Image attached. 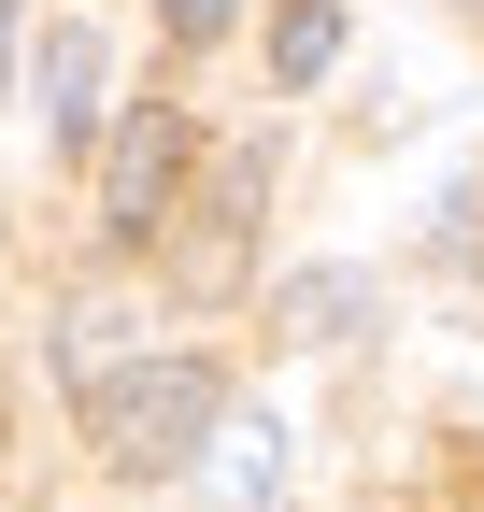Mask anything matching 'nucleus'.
<instances>
[{
	"mask_svg": "<svg viewBox=\"0 0 484 512\" xmlns=\"http://www.w3.org/2000/svg\"><path fill=\"white\" fill-rule=\"evenodd\" d=\"M214 413H228V384H214L200 356H129L114 384H86V441H100L114 484H171V470L214 441Z\"/></svg>",
	"mask_w": 484,
	"mask_h": 512,
	"instance_id": "obj_1",
	"label": "nucleus"
},
{
	"mask_svg": "<svg viewBox=\"0 0 484 512\" xmlns=\"http://www.w3.org/2000/svg\"><path fill=\"white\" fill-rule=\"evenodd\" d=\"M257 200H271V157L242 143V157H214V185H200V214L186 228H157L171 242V299H242V271H257Z\"/></svg>",
	"mask_w": 484,
	"mask_h": 512,
	"instance_id": "obj_2",
	"label": "nucleus"
},
{
	"mask_svg": "<svg viewBox=\"0 0 484 512\" xmlns=\"http://www.w3.org/2000/svg\"><path fill=\"white\" fill-rule=\"evenodd\" d=\"M186 114H171V100H129V114H114L100 128V228L114 242H157L171 228V200H186Z\"/></svg>",
	"mask_w": 484,
	"mask_h": 512,
	"instance_id": "obj_3",
	"label": "nucleus"
},
{
	"mask_svg": "<svg viewBox=\"0 0 484 512\" xmlns=\"http://www.w3.org/2000/svg\"><path fill=\"white\" fill-rule=\"evenodd\" d=\"M29 100H43V128H57V157H100V128H114V43H100L86 15H57V29L29 43Z\"/></svg>",
	"mask_w": 484,
	"mask_h": 512,
	"instance_id": "obj_4",
	"label": "nucleus"
},
{
	"mask_svg": "<svg viewBox=\"0 0 484 512\" xmlns=\"http://www.w3.org/2000/svg\"><path fill=\"white\" fill-rule=\"evenodd\" d=\"M200 484H214L228 512H271V484H285V427H271V413H214V441H200Z\"/></svg>",
	"mask_w": 484,
	"mask_h": 512,
	"instance_id": "obj_5",
	"label": "nucleus"
},
{
	"mask_svg": "<svg viewBox=\"0 0 484 512\" xmlns=\"http://www.w3.org/2000/svg\"><path fill=\"white\" fill-rule=\"evenodd\" d=\"M57 384H72V399H86V384H114V370H129V313H114V299H72V313H57Z\"/></svg>",
	"mask_w": 484,
	"mask_h": 512,
	"instance_id": "obj_6",
	"label": "nucleus"
},
{
	"mask_svg": "<svg viewBox=\"0 0 484 512\" xmlns=\"http://www.w3.org/2000/svg\"><path fill=\"white\" fill-rule=\"evenodd\" d=\"M356 313H371V285H356V271H299V285H285V342H342Z\"/></svg>",
	"mask_w": 484,
	"mask_h": 512,
	"instance_id": "obj_7",
	"label": "nucleus"
},
{
	"mask_svg": "<svg viewBox=\"0 0 484 512\" xmlns=\"http://www.w3.org/2000/svg\"><path fill=\"white\" fill-rule=\"evenodd\" d=\"M328 57H342V15H328V0H285V15H271V72H285V86H314Z\"/></svg>",
	"mask_w": 484,
	"mask_h": 512,
	"instance_id": "obj_8",
	"label": "nucleus"
},
{
	"mask_svg": "<svg viewBox=\"0 0 484 512\" xmlns=\"http://www.w3.org/2000/svg\"><path fill=\"white\" fill-rule=\"evenodd\" d=\"M228 15H242V0H157V29L186 43V57H200V43H228Z\"/></svg>",
	"mask_w": 484,
	"mask_h": 512,
	"instance_id": "obj_9",
	"label": "nucleus"
}]
</instances>
